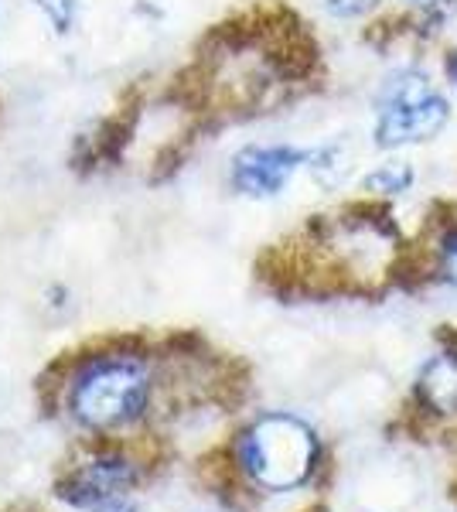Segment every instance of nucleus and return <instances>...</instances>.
Here are the masks:
<instances>
[{"label":"nucleus","mask_w":457,"mask_h":512,"mask_svg":"<svg viewBox=\"0 0 457 512\" xmlns=\"http://www.w3.org/2000/svg\"><path fill=\"white\" fill-rule=\"evenodd\" d=\"M423 400L440 414H454L457 410V355H437L427 369H423Z\"/></svg>","instance_id":"423d86ee"},{"label":"nucleus","mask_w":457,"mask_h":512,"mask_svg":"<svg viewBox=\"0 0 457 512\" xmlns=\"http://www.w3.org/2000/svg\"><path fill=\"white\" fill-rule=\"evenodd\" d=\"M35 4V11L41 18L48 21V28L55 31V35H69L72 28H76L79 21V0H31Z\"/></svg>","instance_id":"0eeeda50"},{"label":"nucleus","mask_w":457,"mask_h":512,"mask_svg":"<svg viewBox=\"0 0 457 512\" xmlns=\"http://www.w3.org/2000/svg\"><path fill=\"white\" fill-rule=\"evenodd\" d=\"M447 99L430 86V79L417 69H403L382 86L379 113H376V144L393 151V147L420 144L444 130Z\"/></svg>","instance_id":"20e7f679"},{"label":"nucleus","mask_w":457,"mask_h":512,"mask_svg":"<svg viewBox=\"0 0 457 512\" xmlns=\"http://www.w3.org/2000/svg\"><path fill=\"white\" fill-rule=\"evenodd\" d=\"M311 151L294 144H249L232 158L229 181L246 198H273L290 185V178L307 168Z\"/></svg>","instance_id":"39448f33"},{"label":"nucleus","mask_w":457,"mask_h":512,"mask_svg":"<svg viewBox=\"0 0 457 512\" xmlns=\"http://www.w3.org/2000/svg\"><path fill=\"white\" fill-rule=\"evenodd\" d=\"M113 512H134V509H130V506H120V509H113Z\"/></svg>","instance_id":"ddd939ff"},{"label":"nucleus","mask_w":457,"mask_h":512,"mask_svg":"<svg viewBox=\"0 0 457 512\" xmlns=\"http://www.w3.org/2000/svg\"><path fill=\"white\" fill-rule=\"evenodd\" d=\"M451 76H454V82H457V55H454V62H451Z\"/></svg>","instance_id":"f8f14e48"},{"label":"nucleus","mask_w":457,"mask_h":512,"mask_svg":"<svg viewBox=\"0 0 457 512\" xmlns=\"http://www.w3.org/2000/svg\"><path fill=\"white\" fill-rule=\"evenodd\" d=\"M440 270L451 284H457V229H451L440 243Z\"/></svg>","instance_id":"1a4fd4ad"},{"label":"nucleus","mask_w":457,"mask_h":512,"mask_svg":"<svg viewBox=\"0 0 457 512\" xmlns=\"http://www.w3.org/2000/svg\"><path fill=\"white\" fill-rule=\"evenodd\" d=\"M410 181H413V171L406 168V164H382V168H376L365 178V188H369V192H406Z\"/></svg>","instance_id":"6e6552de"},{"label":"nucleus","mask_w":457,"mask_h":512,"mask_svg":"<svg viewBox=\"0 0 457 512\" xmlns=\"http://www.w3.org/2000/svg\"><path fill=\"white\" fill-rule=\"evenodd\" d=\"M328 4V11L335 14V18H355V14L369 11L376 0H324Z\"/></svg>","instance_id":"9d476101"},{"label":"nucleus","mask_w":457,"mask_h":512,"mask_svg":"<svg viewBox=\"0 0 457 512\" xmlns=\"http://www.w3.org/2000/svg\"><path fill=\"white\" fill-rule=\"evenodd\" d=\"M14 512H41V509H38V506H28V502H24V506H18Z\"/></svg>","instance_id":"9b49d317"},{"label":"nucleus","mask_w":457,"mask_h":512,"mask_svg":"<svg viewBox=\"0 0 457 512\" xmlns=\"http://www.w3.org/2000/svg\"><path fill=\"white\" fill-rule=\"evenodd\" d=\"M239 468L260 489L287 492L304 485L318 461V437L297 417L270 414L260 417L239 441Z\"/></svg>","instance_id":"7ed1b4c3"},{"label":"nucleus","mask_w":457,"mask_h":512,"mask_svg":"<svg viewBox=\"0 0 457 512\" xmlns=\"http://www.w3.org/2000/svg\"><path fill=\"white\" fill-rule=\"evenodd\" d=\"M144 482L130 437L89 434L72 444L69 458L58 465L52 492L79 512H113L127 506L130 492Z\"/></svg>","instance_id":"f03ea898"},{"label":"nucleus","mask_w":457,"mask_h":512,"mask_svg":"<svg viewBox=\"0 0 457 512\" xmlns=\"http://www.w3.org/2000/svg\"><path fill=\"white\" fill-rule=\"evenodd\" d=\"M202 345L198 335H168L164 342L140 332L89 338L41 373V407L45 414L62 410L86 434H120L147 417L161 390H168L174 403H198L188 393L191 386L198 390V383L174 379Z\"/></svg>","instance_id":"f257e3e1"}]
</instances>
